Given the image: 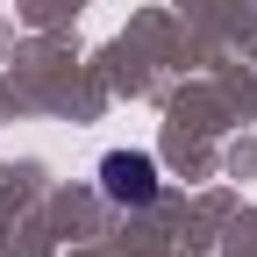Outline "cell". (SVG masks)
<instances>
[{
  "instance_id": "1",
  "label": "cell",
  "mask_w": 257,
  "mask_h": 257,
  "mask_svg": "<svg viewBox=\"0 0 257 257\" xmlns=\"http://www.w3.org/2000/svg\"><path fill=\"white\" fill-rule=\"evenodd\" d=\"M100 193L114 207H150L157 200V157L143 150H107L100 157Z\"/></svg>"
}]
</instances>
